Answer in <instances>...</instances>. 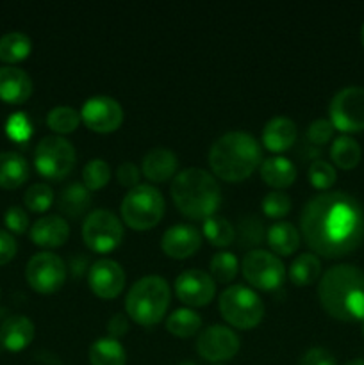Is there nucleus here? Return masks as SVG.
Instances as JSON below:
<instances>
[{
	"instance_id": "nucleus-1",
	"label": "nucleus",
	"mask_w": 364,
	"mask_h": 365,
	"mask_svg": "<svg viewBox=\"0 0 364 365\" xmlns=\"http://www.w3.org/2000/svg\"><path fill=\"white\" fill-rule=\"evenodd\" d=\"M303 237L316 253L341 257L364 241V210L345 191H323L305 203L300 216Z\"/></svg>"
},
{
	"instance_id": "nucleus-2",
	"label": "nucleus",
	"mask_w": 364,
	"mask_h": 365,
	"mask_svg": "<svg viewBox=\"0 0 364 365\" xmlns=\"http://www.w3.org/2000/svg\"><path fill=\"white\" fill-rule=\"evenodd\" d=\"M323 309L341 321H360L364 317V271L353 264L328 267L318 285Z\"/></svg>"
},
{
	"instance_id": "nucleus-3",
	"label": "nucleus",
	"mask_w": 364,
	"mask_h": 365,
	"mask_svg": "<svg viewBox=\"0 0 364 365\" xmlns=\"http://www.w3.org/2000/svg\"><path fill=\"white\" fill-rule=\"evenodd\" d=\"M263 160V148L252 134L243 130L225 132L209 150V164L225 180H243Z\"/></svg>"
},
{
	"instance_id": "nucleus-4",
	"label": "nucleus",
	"mask_w": 364,
	"mask_h": 365,
	"mask_svg": "<svg viewBox=\"0 0 364 365\" xmlns=\"http://www.w3.org/2000/svg\"><path fill=\"white\" fill-rule=\"evenodd\" d=\"M171 198L182 214L193 220H207L220 207L221 191L209 171L186 168L171 182Z\"/></svg>"
},
{
	"instance_id": "nucleus-5",
	"label": "nucleus",
	"mask_w": 364,
	"mask_h": 365,
	"mask_svg": "<svg viewBox=\"0 0 364 365\" xmlns=\"http://www.w3.org/2000/svg\"><path fill=\"white\" fill-rule=\"evenodd\" d=\"M170 305V285L159 274H146L128 289L125 309L139 324H156L163 319Z\"/></svg>"
},
{
	"instance_id": "nucleus-6",
	"label": "nucleus",
	"mask_w": 364,
	"mask_h": 365,
	"mask_svg": "<svg viewBox=\"0 0 364 365\" xmlns=\"http://www.w3.org/2000/svg\"><path fill=\"white\" fill-rule=\"evenodd\" d=\"M121 217L136 230H148L159 223L164 212V198L157 187L150 184H138L128 189L121 200Z\"/></svg>"
},
{
	"instance_id": "nucleus-7",
	"label": "nucleus",
	"mask_w": 364,
	"mask_h": 365,
	"mask_svg": "<svg viewBox=\"0 0 364 365\" xmlns=\"http://www.w3.org/2000/svg\"><path fill=\"white\" fill-rule=\"evenodd\" d=\"M221 316L238 328H252L264 316V303L253 289L231 285L220 294Z\"/></svg>"
},
{
	"instance_id": "nucleus-8",
	"label": "nucleus",
	"mask_w": 364,
	"mask_h": 365,
	"mask_svg": "<svg viewBox=\"0 0 364 365\" xmlns=\"http://www.w3.org/2000/svg\"><path fill=\"white\" fill-rule=\"evenodd\" d=\"M77 153L63 135H45L34 150V164L43 177L63 178L74 170Z\"/></svg>"
},
{
	"instance_id": "nucleus-9",
	"label": "nucleus",
	"mask_w": 364,
	"mask_h": 365,
	"mask_svg": "<svg viewBox=\"0 0 364 365\" xmlns=\"http://www.w3.org/2000/svg\"><path fill=\"white\" fill-rule=\"evenodd\" d=\"M82 239L95 252H111L123 239V225L109 209H95L86 216Z\"/></svg>"
},
{
	"instance_id": "nucleus-10",
	"label": "nucleus",
	"mask_w": 364,
	"mask_h": 365,
	"mask_svg": "<svg viewBox=\"0 0 364 365\" xmlns=\"http://www.w3.org/2000/svg\"><path fill=\"white\" fill-rule=\"evenodd\" d=\"M330 121L343 132L364 130V88L346 86L334 95L328 106Z\"/></svg>"
},
{
	"instance_id": "nucleus-11",
	"label": "nucleus",
	"mask_w": 364,
	"mask_h": 365,
	"mask_svg": "<svg viewBox=\"0 0 364 365\" xmlns=\"http://www.w3.org/2000/svg\"><path fill=\"white\" fill-rule=\"evenodd\" d=\"M243 274L257 289H275L284 282V262L268 250H252L241 262Z\"/></svg>"
},
{
	"instance_id": "nucleus-12",
	"label": "nucleus",
	"mask_w": 364,
	"mask_h": 365,
	"mask_svg": "<svg viewBox=\"0 0 364 365\" xmlns=\"http://www.w3.org/2000/svg\"><path fill=\"white\" fill-rule=\"evenodd\" d=\"M66 264L57 253L39 252L29 259L27 280L36 291L39 292H54L64 284L66 280Z\"/></svg>"
},
{
	"instance_id": "nucleus-13",
	"label": "nucleus",
	"mask_w": 364,
	"mask_h": 365,
	"mask_svg": "<svg viewBox=\"0 0 364 365\" xmlns=\"http://www.w3.org/2000/svg\"><path fill=\"white\" fill-rule=\"evenodd\" d=\"M239 337L232 328L225 324H211L206 330L200 331L196 339V349L200 355L211 362H221L228 360L238 353Z\"/></svg>"
},
{
	"instance_id": "nucleus-14",
	"label": "nucleus",
	"mask_w": 364,
	"mask_h": 365,
	"mask_svg": "<svg viewBox=\"0 0 364 365\" xmlns=\"http://www.w3.org/2000/svg\"><path fill=\"white\" fill-rule=\"evenodd\" d=\"M81 118L91 130L113 132L123 121V109L113 96L95 95L84 102Z\"/></svg>"
},
{
	"instance_id": "nucleus-15",
	"label": "nucleus",
	"mask_w": 364,
	"mask_h": 365,
	"mask_svg": "<svg viewBox=\"0 0 364 365\" xmlns=\"http://www.w3.org/2000/svg\"><path fill=\"white\" fill-rule=\"evenodd\" d=\"M175 291L184 303L191 307L206 305L216 292L214 278L202 269H186L175 280Z\"/></svg>"
},
{
	"instance_id": "nucleus-16",
	"label": "nucleus",
	"mask_w": 364,
	"mask_h": 365,
	"mask_svg": "<svg viewBox=\"0 0 364 365\" xmlns=\"http://www.w3.org/2000/svg\"><path fill=\"white\" fill-rule=\"evenodd\" d=\"M91 291L100 298H114L125 287V271L116 260L98 259L91 264L88 273Z\"/></svg>"
},
{
	"instance_id": "nucleus-17",
	"label": "nucleus",
	"mask_w": 364,
	"mask_h": 365,
	"mask_svg": "<svg viewBox=\"0 0 364 365\" xmlns=\"http://www.w3.org/2000/svg\"><path fill=\"white\" fill-rule=\"evenodd\" d=\"M202 245V234L196 227L188 223H177L168 228L161 237V246L164 252L175 259H184Z\"/></svg>"
},
{
	"instance_id": "nucleus-18",
	"label": "nucleus",
	"mask_w": 364,
	"mask_h": 365,
	"mask_svg": "<svg viewBox=\"0 0 364 365\" xmlns=\"http://www.w3.org/2000/svg\"><path fill=\"white\" fill-rule=\"evenodd\" d=\"M70 235V227L63 216L57 214H46L34 221L31 228V239L39 246L45 248H56L66 242Z\"/></svg>"
},
{
	"instance_id": "nucleus-19",
	"label": "nucleus",
	"mask_w": 364,
	"mask_h": 365,
	"mask_svg": "<svg viewBox=\"0 0 364 365\" xmlns=\"http://www.w3.org/2000/svg\"><path fill=\"white\" fill-rule=\"evenodd\" d=\"M32 81L18 66H0V98L9 103H21L31 96Z\"/></svg>"
},
{
	"instance_id": "nucleus-20",
	"label": "nucleus",
	"mask_w": 364,
	"mask_h": 365,
	"mask_svg": "<svg viewBox=\"0 0 364 365\" xmlns=\"http://www.w3.org/2000/svg\"><path fill=\"white\" fill-rule=\"evenodd\" d=\"M32 339H34V323L27 316L14 314L7 317L0 327V342L11 351L27 348Z\"/></svg>"
},
{
	"instance_id": "nucleus-21",
	"label": "nucleus",
	"mask_w": 364,
	"mask_h": 365,
	"mask_svg": "<svg viewBox=\"0 0 364 365\" xmlns=\"http://www.w3.org/2000/svg\"><path fill=\"white\" fill-rule=\"evenodd\" d=\"M178 159L170 148H164V146H157L146 152V155L143 157V166L141 171L153 182H163L168 180L170 177H173V173L177 171Z\"/></svg>"
},
{
	"instance_id": "nucleus-22",
	"label": "nucleus",
	"mask_w": 364,
	"mask_h": 365,
	"mask_svg": "<svg viewBox=\"0 0 364 365\" xmlns=\"http://www.w3.org/2000/svg\"><path fill=\"white\" fill-rule=\"evenodd\" d=\"M296 135H298V128L291 118L273 116L264 125L263 143L266 148L273 152H282L296 141Z\"/></svg>"
},
{
	"instance_id": "nucleus-23",
	"label": "nucleus",
	"mask_w": 364,
	"mask_h": 365,
	"mask_svg": "<svg viewBox=\"0 0 364 365\" xmlns=\"http://www.w3.org/2000/svg\"><path fill=\"white\" fill-rule=\"evenodd\" d=\"M261 177L271 187H288L296 178V166L291 159L282 155H271L261 163Z\"/></svg>"
},
{
	"instance_id": "nucleus-24",
	"label": "nucleus",
	"mask_w": 364,
	"mask_h": 365,
	"mask_svg": "<svg viewBox=\"0 0 364 365\" xmlns=\"http://www.w3.org/2000/svg\"><path fill=\"white\" fill-rule=\"evenodd\" d=\"M29 178V163L21 153L7 150L0 152V185L14 189Z\"/></svg>"
},
{
	"instance_id": "nucleus-25",
	"label": "nucleus",
	"mask_w": 364,
	"mask_h": 365,
	"mask_svg": "<svg viewBox=\"0 0 364 365\" xmlns=\"http://www.w3.org/2000/svg\"><path fill=\"white\" fill-rule=\"evenodd\" d=\"M89 203H91V192L82 182H70L68 185H64L59 192V200H57L61 212L71 217H79L81 214H84Z\"/></svg>"
},
{
	"instance_id": "nucleus-26",
	"label": "nucleus",
	"mask_w": 364,
	"mask_h": 365,
	"mask_svg": "<svg viewBox=\"0 0 364 365\" xmlns=\"http://www.w3.org/2000/svg\"><path fill=\"white\" fill-rule=\"evenodd\" d=\"M91 365H125L127 353L121 342L114 337H100L89 348Z\"/></svg>"
},
{
	"instance_id": "nucleus-27",
	"label": "nucleus",
	"mask_w": 364,
	"mask_h": 365,
	"mask_svg": "<svg viewBox=\"0 0 364 365\" xmlns=\"http://www.w3.org/2000/svg\"><path fill=\"white\" fill-rule=\"evenodd\" d=\"M268 245L280 255H291L300 245V234L289 221H277L268 230Z\"/></svg>"
},
{
	"instance_id": "nucleus-28",
	"label": "nucleus",
	"mask_w": 364,
	"mask_h": 365,
	"mask_svg": "<svg viewBox=\"0 0 364 365\" xmlns=\"http://www.w3.org/2000/svg\"><path fill=\"white\" fill-rule=\"evenodd\" d=\"M32 41L25 32L11 31L0 38V59L7 63H16L31 53Z\"/></svg>"
},
{
	"instance_id": "nucleus-29",
	"label": "nucleus",
	"mask_w": 364,
	"mask_h": 365,
	"mask_svg": "<svg viewBox=\"0 0 364 365\" xmlns=\"http://www.w3.org/2000/svg\"><path fill=\"white\" fill-rule=\"evenodd\" d=\"M360 155H363V150H360L359 143L346 134L335 138L330 146L332 160L339 168H343V170H352V168H355L359 164Z\"/></svg>"
},
{
	"instance_id": "nucleus-30",
	"label": "nucleus",
	"mask_w": 364,
	"mask_h": 365,
	"mask_svg": "<svg viewBox=\"0 0 364 365\" xmlns=\"http://www.w3.org/2000/svg\"><path fill=\"white\" fill-rule=\"evenodd\" d=\"M321 260L314 253H302L296 257L289 267V278L296 285H309L320 277Z\"/></svg>"
},
{
	"instance_id": "nucleus-31",
	"label": "nucleus",
	"mask_w": 364,
	"mask_h": 365,
	"mask_svg": "<svg viewBox=\"0 0 364 365\" xmlns=\"http://www.w3.org/2000/svg\"><path fill=\"white\" fill-rule=\"evenodd\" d=\"M202 327V317L191 309H177L170 314L166 328L178 337H191Z\"/></svg>"
},
{
	"instance_id": "nucleus-32",
	"label": "nucleus",
	"mask_w": 364,
	"mask_h": 365,
	"mask_svg": "<svg viewBox=\"0 0 364 365\" xmlns=\"http://www.w3.org/2000/svg\"><path fill=\"white\" fill-rule=\"evenodd\" d=\"M203 234L214 246H227L236 239V228L221 216H211L203 221Z\"/></svg>"
},
{
	"instance_id": "nucleus-33",
	"label": "nucleus",
	"mask_w": 364,
	"mask_h": 365,
	"mask_svg": "<svg viewBox=\"0 0 364 365\" xmlns=\"http://www.w3.org/2000/svg\"><path fill=\"white\" fill-rule=\"evenodd\" d=\"M79 121H81V113H77L70 106H57L54 109H50L49 114H46V123H49V127L54 132H59V134L74 132L79 127Z\"/></svg>"
},
{
	"instance_id": "nucleus-34",
	"label": "nucleus",
	"mask_w": 364,
	"mask_h": 365,
	"mask_svg": "<svg viewBox=\"0 0 364 365\" xmlns=\"http://www.w3.org/2000/svg\"><path fill=\"white\" fill-rule=\"evenodd\" d=\"M109 178L111 166L107 164V160L98 159V157L88 160L84 170H82V180H84V185L89 191L91 189H102L109 182Z\"/></svg>"
},
{
	"instance_id": "nucleus-35",
	"label": "nucleus",
	"mask_w": 364,
	"mask_h": 365,
	"mask_svg": "<svg viewBox=\"0 0 364 365\" xmlns=\"http://www.w3.org/2000/svg\"><path fill=\"white\" fill-rule=\"evenodd\" d=\"M211 274L220 282H231L238 274V259L232 252H218L211 259Z\"/></svg>"
},
{
	"instance_id": "nucleus-36",
	"label": "nucleus",
	"mask_w": 364,
	"mask_h": 365,
	"mask_svg": "<svg viewBox=\"0 0 364 365\" xmlns=\"http://www.w3.org/2000/svg\"><path fill=\"white\" fill-rule=\"evenodd\" d=\"M24 200L29 209L34 210V212H43V210H46L52 205L54 191L49 184L38 182V184L29 185L24 195Z\"/></svg>"
},
{
	"instance_id": "nucleus-37",
	"label": "nucleus",
	"mask_w": 364,
	"mask_h": 365,
	"mask_svg": "<svg viewBox=\"0 0 364 365\" xmlns=\"http://www.w3.org/2000/svg\"><path fill=\"white\" fill-rule=\"evenodd\" d=\"M338 178L335 168L325 159H314L309 166V180L314 187L328 189Z\"/></svg>"
},
{
	"instance_id": "nucleus-38",
	"label": "nucleus",
	"mask_w": 364,
	"mask_h": 365,
	"mask_svg": "<svg viewBox=\"0 0 364 365\" xmlns=\"http://www.w3.org/2000/svg\"><path fill=\"white\" fill-rule=\"evenodd\" d=\"M263 210L270 217H282L291 210V198L284 191H271L263 198Z\"/></svg>"
},
{
	"instance_id": "nucleus-39",
	"label": "nucleus",
	"mask_w": 364,
	"mask_h": 365,
	"mask_svg": "<svg viewBox=\"0 0 364 365\" xmlns=\"http://www.w3.org/2000/svg\"><path fill=\"white\" fill-rule=\"evenodd\" d=\"M263 235L264 227L261 220H257L256 216L243 217L241 223H239V242H241V246L259 245L263 241Z\"/></svg>"
},
{
	"instance_id": "nucleus-40",
	"label": "nucleus",
	"mask_w": 364,
	"mask_h": 365,
	"mask_svg": "<svg viewBox=\"0 0 364 365\" xmlns=\"http://www.w3.org/2000/svg\"><path fill=\"white\" fill-rule=\"evenodd\" d=\"M334 123L330 120H325V118H318L307 128V138H309L310 143L314 145H325L332 139V134H334Z\"/></svg>"
},
{
	"instance_id": "nucleus-41",
	"label": "nucleus",
	"mask_w": 364,
	"mask_h": 365,
	"mask_svg": "<svg viewBox=\"0 0 364 365\" xmlns=\"http://www.w3.org/2000/svg\"><path fill=\"white\" fill-rule=\"evenodd\" d=\"M7 134L16 141H25L32 134V123L25 113H14L7 120Z\"/></svg>"
},
{
	"instance_id": "nucleus-42",
	"label": "nucleus",
	"mask_w": 364,
	"mask_h": 365,
	"mask_svg": "<svg viewBox=\"0 0 364 365\" xmlns=\"http://www.w3.org/2000/svg\"><path fill=\"white\" fill-rule=\"evenodd\" d=\"M4 221H6L7 228H11L16 234H24L25 230L29 228V216L21 207L13 205L6 210L4 214Z\"/></svg>"
},
{
	"instance_id": "nucleus-43",
	"label": "nucleus",
	"mask_w": 364,
	"mask_h": 365,
	"mask_svg": "<svg viewBox=\"0 0 364 365\" xmlns=\"http://www.w3.org/2000/svg\"><path fill=\"white\" fill-rule=\"evenodd\" d=\"M300 365H338L335 356L325 348H310L300 359Z\"/></svg>"
},
{
	"instance_id": "nucleus-44",
	"label": "nucleus",
	"mask_w": 364,
	"mask_h": 365,
	"mask_svg": "<svg viewBox=\"0 0 364 365\" xmlns=\"http://www.w3.org/2000/svg\"><path fill=\"white\" fill-rule=\"evenodd\" d=\"M139 175H141V171L134 163H121L116 170V177L120 184L131 189L139 184Z\"/></svg>"
},
{
	"instance_id": "nucleus-45",
	"label": "nucleus",
	"mask_w": 364,
	"mask_h": 365,
	"mask_svg": "<svg viewBox=\"0 0 364 365\" xmlns=\"http://www.w3.org/2000/svg\"><path fill=\"white\" fill-rule=\"evenodd\" d=\"M16 253V241L11 235V232L0 228V264L9 262Z\"/></svg>"
},
{
	"instance_id": "nucleus-46",
	"label": "nucleus",
	"mask_w": 364,
	"mask_h": 365,
	"mask_svg": "<svg viewBox=\"0 0 364 365\" xmlns=\"http://www.w3.org/2000/svg\"><path fill=\"white\" fill-rule=\"evenodd\" d=\"M107 330H109L111 337H120V335L127 334L128 331V319L127 316H125L123 312H118L114 314L113 317L109 319V323H107Z\"/></svg>"
},
{
	"instance_id": "nucleus-47",
	"label": "nucleus",
	"mask_w": 364,
	"mask_h": 365,
	"mask_svg": "<svg viewBox=\"0 0 364 365\" xmlns=\"http://www.w3.org/2000/svg\"><path fill=\"white\" fill-rule=\"evenodd\" d=\"M86 267H88V257L86 255H75L74 259H71V271H74L75 277L84 273Z\"/></svg>"
},
{
	"instance_id": "nucleus-48",
	"label": "nucleus",
	"mask_w": 364,
	"mask_h": 365,
	"mask_svg": "<svg viewBox=\"0 0 364 365\" xmlns=\"http://www.w3.org/2000/svg\"><path fill=\"white\" fill-rule=\"evenodd\" d=\"M345 365H364V359H355V360H350Z\"/></svg>"
},
{
	"instance_id": "nucleus-49",
	"label": "nucleus",
	"mask_w": 364,
	"mask_h": 365,
	"mask_svg": "<svg viewBox=\"0 0 364 365\" xmlns=\"http://www.w3.org/2000/svg\"><path fill=\"white\" fill-rule=\"evenodd\" d=\"M360 41H363V45H364V24H363V27H360Z\"/></svg>"
},
{
	"instance_id": "nucleus-50",
	"label": "nucleus",
	"mask_w": 364,
	"mask_h": 365,
	"mask_svg": "<svg viewBox=\"0 0 364 365\" xmlns=\"http://www.w3.org/2000/svg\"><path fill=\"white\" fill-rule=\"evenodd\" d=\"M177 365H196L195 362H189V360H186V362H181V364H177Z\"/></svg>"
},
{
	"instance_id": "nucleus-51",
	"label": "nucleus",
	"mask_w": 364,
	"mask_h": 365,
	"mask_svg": "<svg viewBox=\"0 0 364 365\" xmlns=\"http://www.w3.org/2000/svg\"><path fill=\"white\" fill-rule=\"evenodd\" d=\"M360 321H363V335H364V317H363V319H360Z\"/></svg>"
},
{
	"instance_id": "nucleus-52",
	"label": "nucleus",
	"mask_w": 364,
	"mask_h": 365,
	"mask_svg": "<svg viewBox=\"0 0 364 365\" xmlns=\"http://www.w3.org/2000/svg\"><path fill=\"white\" fill-rule=\"evenodd\" d=\"M216 365H221V364H216Z\"/></svg>"
}]
</instances>
